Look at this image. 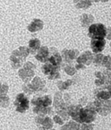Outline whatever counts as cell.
Wrapping results in <instances>:
<instances>
[{
  "instance_id": "1",
  "label": "cell",
  "mask_w": 111,
  "mask_h": 130,
  "mask_svg": "<svg viewBox=\"0 0 111 130\" xmlns=\"http://www.w3.org/2000/svg\"><path fill=\"white\" fill-rule=\"evenodd\" d=\"M97 110L94 102H89L81 111L82 123H92L96 119Z\"/></svg>"
},
{
  "instance_id": "2",
  "label": "cell",
  "mask_w": 111,
  "mask_h": 130,
  "mask_svg": "<svg viewBox=\"0 0 111 130\" xmlns=\"http://www.w3.org/2000/svg\"><path fill=\"white\" fill-rule=\"evenodd\" d=\"M108 28L102 24H92L89 27L88 36L91 39H104L107 37Z\"/></svg>"
},
{
  "instance_id": "3",
  "label": "cell",
  "mask_w": 111,
  "mask_h": 130,
  "mask_svg": "<svg viewBox=\"0 0 111 130\" xmlns=\"http://www.w3.org/2000/svg\"><path fill=\"white\" fill-rule=\"evenodd\" d=\"M30 101L29 98L24 93H20L16 96L15 101H14V106L16 107V111L18 113H24L30 108Z\"/></svg>"
},
{
  "instance_id": "4",
  "label": "cell",
  "mask_w": 111,
  "mask_h": 130,
  "mask_svg": "<svg viewBox=\"0 0 111 130\" xmlns=\"http://www.w3.org/2000/svg\"><path fill=\"white\" fill-rule=\"evenodd\" d=\"M94 103L96 107L97 113L102 116H107L111 113V100L102 101L98 98H95Z\"/></svg>"
},
{
  "instance_id": "5",
  "label": "cell",
  "mask_w": 111,
  "mask_h": 130,
  "mask_svg": "<svg viewBox=\"0 0 111 130\" xmlns=\"http://www.w3.org/2000/svg\"><path fill=\"white\" fill-rule=\"evenodd\" d=\"M25 59H26V58H24L21 54L19 50H15V51H13L12 54L10 57L11 65L14 69H20L22 66L24 65Z\"/></svg>"
},
{
  "instance_id": "6",
  "label": "cell",
  "mask_w": 111,
  "mask_h": 130,
  "mask_svg": "<svg viewBox=\"0 0 111 130\" xmlns=\"http://www.w3.org/2000/svg\"><path fill=\"white\" fill-rule=\"evenodd\" d=\"M53 103L50 95H36L31 101V104L34 106H43V107H50Z\"/></svg>"
},
{
  "instance_id": "7",
  "label": "cell",
  "mask_w": 111,
  "mask_h": 130,
  "mask_svg": "<svg viewBox=\"0 0 111 130\" xmlns=\"http://www.w3.org/2000/svg\"><path fill=\"white\" fill-rule=\"evenodd\" d=\"M62 57L63 62L67 64H73V62L76 60L79 57V52L76 49H64L62 51Z\"/></svg>"
},
{
  "instance_id": "8",
  "label": "cell",
  "mask_w": 111,
  "mask_h": 130,
  "mask_svg": "<svg viewBox=\"0 0 111 130\" xmlns=\"http://www.w3.org/2000/svg\"><path fill=\"white\" fill-rule=\"evenodd\" d=\"M82 106L80 104H70L68 107V112L70 115V118L73 121H76V122L82 124V121H81V111H82Z\"/></svg>"
},
{
  "instance_id": "9",
  "label": "cell",
  "mask_w": 111,
  "mask_h": 130,
  "mask_svg": "<svg viewBox=\"0 0 111 130\" xmlns=\"http://www.w3.org/2000/svg\"><path fill=\"white\" fill-rule=\"evenodd\" d=\"M49 53H50V56L49 58V62L54 65L55 67H61L62 68V65L63 63V59L62 57V54L59 53L57 48L51 47L49 48Z\"/></svg>"
},
{
  "instance_id": "10",
  "label": "cell",
  "mask_w": 111,
  "mask_h": 130,
  "mask_svg": "<svg viewBox=\"0 0 111 130\" xmlns=\"http://www.w3.org/2000/svg\"><path fill=\"white\" fill-rule=\"evenodd\" d=\"M18 75L24 83H30L33 79L35 75V70L28 69L25 67L18 70Z\"/></svg>"
},
{
  "instance_id": "11",
  "label": "cell",
  "mask_w": 111,
  "mask_h": 130,
  "mask_svg": "<svg viewBox=\"0 0 111 130\" xmlns=\"http://www.w3.org/2000/svg\"><path fill=\"white\" fill-rule=\"evenodd\" d=\"M31 85H32L33 88H34L36 93H40V92H43V93H45L47 92V88L45 87V82L43 79H41L40 77H34L33 79L31 80Z\"/></svg>"
},
{
  "instance_id": "12",
  "label": "cell",
  "mask_w": 111,
  "mask_h": 130,
  "mask_svg": "<svg viewBox=\"0 0 111 130\" xmlns=\"http://www.w3.org/2000/svg\"><path fill=\"white\" fill-rule=\"evenodd\" d=\"M94 59V54L90 51H86L79 55V57L76 59V63H81L85 66H90L91 63H93Z\"/></svg>"
},
{
  "instance_id": "13",
  "label": "cell",
  "mask_w": 111,
  "mask_h": 130,
  "mask_svg": "<svg viewBox=\"0 0 111 130\" xmlns=\"http://www.w3.org/2000/svg\"><path fill=\"white\" fill-rule=\"evenodd\" d=\"M49 56H50L49 48L47 46H41V48L37 52V53L35 55V57L39 62L44 64L49 60Z\"/></svg>"
},
{
  "instance_id": "14",
  "label": "cell",
  "mask_w": 111,
  "mask_h": 130,
  "mask_svg": "<svg viewBox=\"0 0 111 130\" xmlns=\"http://www.w3.org/2000/svg\"><path fill=\"white\" fill-rule=\"evenodd\" d=\"M106 45L105 39H91L90 47L94 53H101Z\"/></svg>"
},
{
  "instance_id": "15",
  "label": "cell",
  "mask_w": 111,
  "mask_h": 130,
  "mask_svg": "<svg viewBox=\"0 0 111 130\" xmlns=\"http://www.w3.org/2000/svg\"><path fill=\"white\" fill-rule=\"evenodd\" d=\"M33 113H37V115H44V116H49L53 115V108L52 107H43V106H34L33 107Z\"/></svg>"
},
{
  "instance_id": "16",
  "label": "cell",
  "mask_w": 111,
  "mask_h": 130,
  "mask_svg": "<svg viewBox=\"0 0 111 130\" xmlns=\"http://www.w3.org/2000/svg\"><path fill=\"white\" fill-rule=\"evenodd\" d=\"M61 67H55L54 65H52L51 63H49V61H47L46 63H44L42 67V72L44 73L46 76H49L52 73H55L57 72H60L61 71Z\"/></svg>"
},
{
  "instance_id": "17",
  "label": "cell",
  "mask_w": 111,
  "mask_h": 130,
  "mask_svg": "<svg viewBox=\"0 0 111 130\" xmlns=\"http://www.w3.org/2000/svg\"><path fill=\"white\" fill-rule=\"evenodd\" d=\"M43 28V22L41 19H35L34 20L28 25L27 29L31 32H37L38 31H41Z\"/></svg>"
},
{
  "instance_id": "18",
  "label": "cell",
  "mask_w": 111,
  "mask_h": 130,
  "mask_svg": "<svg viewBox=\"0 0 111 130\" xmlns=\"http://www.w3.org/2000/svg\"><path fill=\"white\" fill-rule=\"evenodd\" d=\"M28 47H29L30 53L31 54L36 55L38 52V50L41 48V41L38 39H32L29 41L28 44Z\"/></svg>"
},
{
  "instance_id": "19",
  "label": "cell",
  "mask_w": 111,
  "mask_h": 130,
  "mask_svg": "<svg viewBox=\"0 0 111 130\" xmlns=\"http://www.w3.org/2000/svg\"><path fill=\"white\" fill-rule=\"evenodd\" d=\"M80 21H81V25L82 27L84 28H89L92 25V23L94 22V17L90 14H82L80 18Z\"/></svg>"
},
{
  "instance_id": "20",
  "label": "cell",
  "mask_w": 111,
  "mask_h": 130,
  "mask_svg": "<svg viewBox=\"0 0 111 130\" xmlns=\"http://www.w3.org/2000/svg\"><path fill=\"white\" fill-rule=\"evenodd\" d=\"M80 125V123L76 122V121L72 120V121H69V122L63 125L62 127H61V130H79Z\"/></svg>"
},
{
  "instance_id": "21",
  "label": "cell",
  "mask_w": 111,
  "mask_h": 130,
  "mask_svg": "<svg viewBox=\"0 0 111 130\" xmlns=\"http://www.w3.org/2000/svg\"><path fill=\"white\" fill-rule=\"evenodd\" d=\"M62 68H63L64 72L69 76H74L76 73V67L73 66V64H67L63 62L62 65Z\"/></svg>"
},
{
  "instance_id": "22",
  "label": "cell",
  "mask_w": 111,
  "mask_h": 130,
  "mask_svg": "<svg viewBox=\"0 0 111 130\" xmlns=\"http://www.w3.org/2000/svg\"><path fill=\"white\" fill-rule=\"evenodd\" d=\"M104 56L102 53H95L94 59H93V63H94L95 67H102V61H103Z\"/></svg>"
},
{
  "instance_id": "23",
  "label": "cell",
  "mask_w": 111,
  "mask_h": 130,
  "mask_svg": "<svg viewBox=\"0 0 111 130\" xmlns=\"http://www.w3.org/2000/svg\"><path fill=\"white\" fill-rule=\"evenodd\" d=\"M22 90L23 91V93L27 95H32L33 93H36L34 88H33L31 83H24L22 87Z\"/></svg>"
},
{
  "instance_id": "24",
  "label": "cell",
  "mask_w": 111,
  "mask_h": 130,
  "mask_svg": "<svg viewBox=\"0 0 111 130\" xmlns=\"http://www.w3.org/2000/svg\"><path fill=\"white\" fill-rule=\"evenodd\" d=\"M92 5L91 0H80L78 3L76 4V7L78 9H87Z\"/></svg>"
},
{
  "instance_id": "25",
  "label": "cell",
  "mask_w": 111,
  "mask_h": 130,
  "mask_svg": "<svg viewBox=\"0 0 111 130\" xmlns=\"http://www.w3.org/2000/svg\"><path fill=\"white\" fill-rule=\"evenodd\" d=\"M56 112H57V115H60V116L62 117L65 121H69V119L70 118V115H69V112H68V108L59 109V110H57Z\"/></svg>"
},
{
  "instance_id": "26",
  "label": "cell",
  "mask_w": 111,
  "mask_h": 130,
  "mask_svg": "<svg viewBox=\"0 0 111 130\" xmlns=\"http://www.w3.org/2000/svg\"><path fill=\"white\" fill-rule=\"evenodd\" d=\"M102 67H103L105 69L111 70V56L110 55L104 56L103 61H102Z\"/></svg>"
},
{
  "instance_id": "27",
  "label": "cell",
  "mask_w": 111,
  "mask_h": 130,
  "mask_svg": "<svg viewBox=\"0 0 111 130\" xmlns=\"http://www.w3.org/2000/svg\"><path fill=\"white\" fill-rule=\"evenodd\" d=\"M0 102H1V107H8L10 105V98L8 97L6 94L1 95V98H0Z\"/></svg>"
},
{
  "instance_id": "28",
  "label": "cell",
  "mask_w": 111,
  "mask_h": 130,
  "mask_svg": "<svg viewBox=\"0 0 111 130\" xmlns=\"http://www.w3.org/2000/svg\"><path fill=\"white\" fill-rule=\"evenodd\" d=\"M79 130H95V127L92 123H82Z\"/></svg>"
},
{
  "instance_id": "29",
  "label": "cell",
  "mask_w": 111,
  "mask_h": 130,
  "mask_svg": "<svg viewBox=\"0 0 111 130\" xmlns=\"http://www.w3.org/2000/svg\"><path fill=\"white\" fill-rule=\"evenodd\" d=\"M19 52H20V53L23 56L24 58H27L28 55L31 54V53H30V50H29V47L27 46H20L18 48Z\"/></svg>"
},
{
  "instance_id": "30",
  "label": "cell",
  "mask_w": 111,
  "mask_h": 130,
  "mask_svg": "<svg viewBox=\"0 0 111 130\" xmlns=\"http://www.w3.org/2000/svg\"><path fill=\"white\" fill-rule=\"evenodd\" d=\"M53 121H54V122L55 123H57V124H58V125H61V126H63V125H64V120L63 119L62 117L60 116V115H58L57 113V115H54V116H53Z\"/></svg>"
},
{
  "instance_id": "31",
  "label": "cell",
  "mask_w": 111,
  "mask_h": 130,
  "mask_svg": "<svg viewBox=\"0 0 111 130\" xmlns=\"http://www.w3.org/2000/svg\"><path fill=\"white\" fill-rule=\"evenodd\" d=\"M8 91H9V86L5 83L1 84V89H0V93H1V95L3 94H7Z\"/></svg>"
},
{
  "instance_id": "32",
  "label": "cell",
  "mask_w": 111,
  "mask_h": 130,
  "mask_svg": "<svg viewBox=\"0 0 111 130\" xmlns=\"http://www.w3.org/2000/svg\"><path fill=\"white\" fill-rule=\"evenodd\" d=\"M63 100H64V101L68 104V105L72 104L71 103V101H72V96H71L70 93H64V94H63Z\"/></svg>"
},
{
  "instance_id": "33",
  "label": "cell",
  "mask_w": 111,
  "mask_h": 130,
  "mask_svg": "<svg viewBox=\"0 0 111 130\" xmlns=\"http://www.w3.org/2000/svg\"><path fill=\"white\" fill-rule=\"evenodd\" d=\"M60 77H61L60 72H57V73H52V74L49 75V76H48V79H50V80H55V79H60Z\"/></svg>"
},
{
  "instance_id": "34",
  "label": "cell",
  "mask_w": 111,
  "mask_h": 130,
  "mask_svg": "<svg viewBox=\"0 0 111 130\" xmlns=\"http://www.w3.org/2000/svg\"><path fill=\"white\" fill-rule=\"evenodd\" d=\"M44 115H37V117L35 118V123L37 124V126H40L42 122H43V119H44Z\"/></svg>"
},
{
  "instance_id": "35",
  "label": "cell",
  "mask_w": 111,
  "mask_h": 130,
  "mask_svg": "<svg viewBox=\"0 0 111 130\" xmlns=\"http://www.w3.org/2000/svg\"><path fill=\"white\" fill-rule=\"evenodd\" d=\"M57 87H58L59 91H65L66 89V87H65V83L64 81H62V80H59L58 82L57 83Z\"/></svg>"
},
{
  "instance_id": "36",
  "label": "cell",
  "mask_w": 111,
  "mask_h": 130,
  "mask_svg": "<svg viewBox=\"0 0 111 130\" xmlns=\"http://www.w3.org/2000/svg\"><path fill=\"white\" fill-rule=\"evenodd\" d=\"M23 67L28 69H31V70H36L37 67L32 63V62H25L24 65H23Z\"/></svg>"
},
{
  "instance_id": "37",
  "label": "cell",
  "mask_w": 111,
  "mask_h": 130,
  "mask_svg": "<svg viewBox=\"0 0 111 130\" xmlns=\"http://www.w3.org/2000/svg\"><path fill=\"white\" fill-rule=\"evenodd\" d=\"M88 103H89L88 98L85 97V96H83V97H82L80 100H79V104H80V105H82V107H85V106H86Z\"/></svg>"
},
{
  "instance_id": "38",
  "label": "cell",
  "mask_w": 111,
  "mask_h": 130,
  "mask_svg": "<svg viewBox=\"0 0 111 130\" xmlns=\"http://www.w3.org/2000/svg\"><path fill=\"white\" fill-rule=\"evenodd\" d=\"M95 84H96V86L97 87H101L104 86V82L102 79H96V80H95Z\"/></svg>"
},
{
  "instance_id": "39",
  "label": "cell",
  "mask_w": 111,
  "mask_h": 130,
  "mask_svg": "<svg viewBox=\"0 0 111 130\" xmlns=\"http://www.w3.org/2000/svg\"><path fill=\"white\" fill-rule=\"evenodd\" d=\"M75 67H76V70H84L85 68H86L87 66L83 65V64H81V63H76L75 64Z\"/></svg>"
},
{
  "instance_id": "40",
  "label": "cell",
  "mask_w": 111,
  "mask_h": 130,
  "mask_svg": "<svg viewBox=\"0 0 111 130\" xmlns=\"http://www.w3.org/2000/svg\"><path fill=\"white\" fill-rule=\"evenodd\" d=\"M103 75V72H101V71H97L95 73V76L96 77V79H100L102 78V76Z\"/></svg>"
},
{
  "instance_id": "41",
  "label": "cell",
  "mask_w": 111,
  "mask_h": 130,
  "mask_svg": "<svg viewBox=\"0 0 111 130\" xmlns=\"http://www.w3.org/2000/svg\"><path fill=\"white\" fill-rule=\"evenodd\" d=\"M102 72H103V73H104L105 75H107V76H108V77L111 79V70L105 69V70H103Z\"/></svg>"
},
{
  "instance_id": "42",
  "label": "cell",
  "mask_w": 111,
  "mask_h": 130,
  "mask_svg": "<svg viewBox=\"0 0 111 130\" xmlns=\"http://www.w3.org/2000/svg\"><path fill=\"white\" fill-rule=\"evenodd\" d=\"M107 39L108 40H111V27H108V32H107Z\"/></svg>"
},
{
  "instance_id": "43",
  "label": "cell",
  "mask_w": 111,
  "mask_h": 130,
  "mask_svg": "<svg viewBox=\"0 0 111 130\" xmlns=\"http://www.w3.org/2000/svg\"><path fill=\"white\" fill-rule=\"evenodd\" d=\"M100 1H102V2H108V0H100Z\"/></svg>"
},
{
  "instance_id": "44",
  "label": "cell",
  "mask_w": 111,
  "mask_h": 130,
  "mask_svg": "<svg viewBox=\"0 0 111 130\" xmlns=\"http://www.w3.org/2000/svg\"><path fill=\"white\" fill-rule=\"evenodd\" d=\"M49 130H56V129H53V128H51V129H49Z\"/></svg>"
},
{
  "instance_id": "45",
  "label": "cell",
  "mask_w": 111,
  "mask_h": 130,
  "mask_svg": "<svg viewBox=\"0 0 111 130\" xmlns=\"http://www.w3.org/2000/svg\"><path fill=\"white\" fill-rule=\"evenodd\" d=\"M110 50H111V43H110Z\"/></svg>"
},
{
  "instance_id": "46",
  "label": "cell",
  "mask_w": 111,
  "mask_h": 130,
  "mask_svg": "<svg viewBox=\"0 0 111 130\" xmlns=\"http://www.w3.org/2000/svg\"><path fill=\"white\" fill-rule=\"evenodd\" d=\"M91 1H94V0H91Z\"/></svg>"
}]
</instances>
